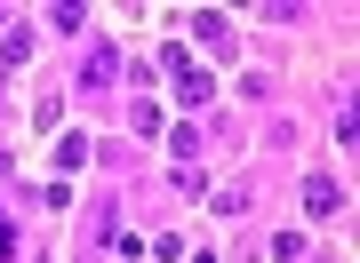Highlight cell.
I'll use <instances>...</instances> for the list:
<instances>
[{
	"instance_id": "1",
	"label": "cell",
	"mask_w": 360,
	"mask_h": 263,
	"mask_svg": "<svg viewBox=\"0 0 360 263\" xmlns=\"http://www.w3.org/2000/svg\"><path fill=\"white\" fill-rule=\"evenodd\" d=\"M160 64H168V80H176V96H184V104H208V72H200L184 48H168Z\"/></svg>"
},
{
	"instance_id": "2",
	"label": "cell",
	"mask_w": 360,
	"mask_h": 263,
	"mask_svg": "<svg viewBox=\"0 0 360 263\" xmlns=\"http://www.w3.org/2000/svg\"><path fill=\"white\" fill-rule=\"evenodd\" d=\"M112 72H120V56H112V48H89V72H80V88H112Z\"/></svg>"
},
{
	"instance_id": "3",
	"label": "cell",
	"mask_w": 360,
	"mask_h": 263,
	"mask_svg": "<svg viewBox=\"0 0 360 263\" xmlns=\"http://www.w3.org/2000/svg\"><path fill=\"white\" fill-rule=\"evenodd\" d=\"M304 208H312V215H336L345 200H336V184H328V175H312V184H304Z\"/></svg>"
},
{
	"instance_id": "4",
	"label": "cell",
	"mask_w": 360,
	"mask_h": 263,
	"mask_svg": "<svg viewBox=\"0 0 360 263\" xmlns=\"http://www.w3.org/2000/svg\"><path fill=\"white\" fill-rule=\"evenodd\" d=\"M0 56L25 64V56H32V25H8V32H0Z\"/></svg>"
},
{
	"instance_id": "5",
	"label": "cell",
	"mask_w": 360,
	"mask_h": 263,
	"mask_svg": "<svg viewBox=\"0 0 360 263\" xmlns=\"http://www.w3.org/2000/svg\"><path fill=\"white\" fill-rule=\"evenodd\" d=\"M49 25H56V32H80L89 16H80V0H56V8H49Z\"/></svg>"
},
{
	"instance_id": "6",
	"label": "cell",
	"mask_w": 360,
	"mask_h": 263,
	"mask_svg": "<svg viewBox=\"0 0 360 263\" xmlns=\"http://www.w3.org/2000/svg\"><path fill=\"white\" fill-rule=\"evenodd\" d=\"M193 40L200 48H224V16H193Z\"/></svg>"
},
{
	"instance_id": "7",
	"label": "cell",
	"mask_w": 360,
	"mask_h": 263,
	"mask_svg": "<svg viewBox=\"0 0 360 263\" xmlns=\"http://www.w3.org/2000/svg\"><path fill=\"white\" fill-rule=\"evenodd\" d=\"M89 160V136H56V168H80Z\"/></svg>"
},
{
	"instance_id": "8",
	"label": "cell",
	"mask_w": 360,
	"mask_h": 263,
	"mask_svg": "<svg viewBox=\"0 0 360 263\" xmlns=\"http://www.w3.org/2000/svg\"><path fill=\"white\" fill-rule=\"evenodd\" d=\"M0 255H16V224H8V215H0Z\"/></svg>"
}]
</instances>
